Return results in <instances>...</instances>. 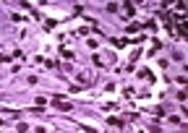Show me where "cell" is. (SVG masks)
Returning a JSON list of instances; mask_svg holds the SVG:
<instances>
[{"mask_svg": "<svg viewBox=\"0 0 188 133\" xmlns=\"http://www.w3.org/2000/svg\"><path fill=\"white\" fill-rule=\"evenodd\" d=\"M125 13H128V16H133V13H136V5H133V3H125Z\"/></svg>", "mask_w": 188, "mask_h": 133, "instance_id": "cell-1", "label": "cell"}, {"mask_svg": "<svg viewBox=\"0 0 188 133\" xmlns=\"http://www.w3.org/2000/svg\"><path fill=\"white\" fill-rule=\"evenodd\" d=\"M138 29H141V26H138V24H131V26H128V29H125V32H128V34H136V32H138Z\"/></svg>", "mask_w": 188, "mask_h": 133, "instance_id": "cell-2", "label": "cell"}, {"mask_svg": "<svg viewBox=\"0 0 188 133\" xmlns=\"http://www.w3.org/2000/svg\"><path fill=\"white\" fill-rule=\"evenodd\" d=\"M37 133H47V131H45V128H42V125H39V128H37Z\"/></svg>", "mask_w": 188, "mask_h": 133, "instance_id": "cell-3", "label": "cell"}]
</instances>
